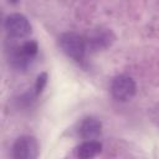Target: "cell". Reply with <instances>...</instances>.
<instances>
[{
    "label": "cell",
    "mask_w": 159,
    "mask_h": 159,
    "mask_svg": "<svg viewBox=\"0 0 159 159\" xmlns=\"http://www.w3.org/2000/svg\"><path fill=\"white\" fill-rule=\"evenodd\" d=\"M61 50L72 60L80 62L83 60L86 53L84 37L76 32H65L58 37Z\"/></svg>",
    "instance_id": "1"
},
{
    "label": "cell",
    "mask_w": 159,
    "mask_h": 159,
    "mask_svg": "<svg viewBox=\"0 0 159 159\" xmlns=\"http://www.w3.org/2000/svg\"><path fill=\"white\" fill-rule=\"evenodd\" d=\"M109 89L114 99L119 102H127L134 97L137 86L132 77L125 75H119L112 80Z\"/></svg>",
    "instance_id": "2"
},
{
    "label": "cell",
    "mask_w": 159,
    "mask_h": 159,
    "mask_svg": "<svg viewBox=\"0 0 159 159\" xmlns=\"http://www.w3.org/2000/svg\"><path fill=\"white\" fill-rule=\"evenodd\" d=\"M39 153L40 145L34 135H21L12 144V157L15 159H35Z\"/></svg>",
    "instance_id": "3"
},
{
    "label": "cell",
    "mask_w": 159,
    "mask_h": 159,
    "mask_svg": "<svg viewBox=\"0 0 159 159\" xmlns=\"http://www.w3.org/2000/svg\"><path fill=\"white\" fill-rule=\"evenodd\" d=\"M39 46L36 41H25L21 45L16 46L11 55V62L17 68H26L30 62L36 57Z\"/></svg>",
    "instance_id": "4"
},
{
    "label": "cell",
    "mask_w": 159,
    "mask_h": 159,
    "mask_svg": "<svg viewBox=\"0 0 159 159\" xmlns=\"http://www.w3.org/2000/svg\"><path fill=\"white\" fill-rule=\"evenodd\" d=\"M4 27L7 35L14 39L25 37L31 32V25L29 20L22 14H19V12L7 15L4 21Z\"/></svg>",
    "instance_id": "5"
},
{
    "label": "cell",
    "mask_w": 159,
    "mask_h": 159,
    "mask_svg": "<svg viewBox=\"0 0 159 159\" xmlns=\"http://www.w3.org/2000/svg\"><path fill=\"white\" fill-rule=\"evenodd\" d=\"M83 37L86 42V50L88 48L91 51H99L107 48L108 46H111V43L114 40L113 34L108 29H103V27L93 29L88 31L87 35Z\"/></svg>",
    "instance_id": "6"
},
{
    "label": "cell",
    "mask_w": 159,
    "mask_h": 159,
    "mask_svg": "<svg viewBox=\"0 0 159 159\" xmlns=\"http://www.w3.org/2000/svg\"><path fill=\"white\" fill-rule=\"evenodd\" d=\"M78 134L84 140H97L102 134V123L96 117H86L81 120Z\"/></svg>",
    "instance_id": "7"
},
{
    "label": "cell",
    "mask_w": 159,
    "mask_h": 159,
    "mask_svg": "<svg viewBox=\"0 0 159 159\" xmlns=\"http://www.w3.org/2000/svg\"><path fill=\"white\" fill-rule=\"evenodd\" d=\"M102 152V144L98 140H84L76 148V155L82 159H89Z\"/></svg>",
    "instance_id": "8"
},
{
    "label": "cell",
    "mask_w": 159,
    "mask_h": 159,
    "mask_svg": "<svg viewBox=\"0 0 159 159\" xmlns=\"http://www.w3.org/2000/svg\"><path fill=\"white\" fill-rule=\"evenodd\" d=\"M47 83V73L46 72H41L37 77H36V82H35V93L39 96L42 93L45 86Z\"/></svg>",
    "instance_id": "9"
},
{
    "label": "cell",
    "mask_w": 159,
    "mask_h": 159,
    "mask_svg": "<svg viewBox=\"0 0 159 159\" xmlns=\"http://www.w3.org/2000/svg\"><path fill=\"white\" fill-rule=\"evenodd\" d=\"M10 4H17L19 2V0H7Z\"/></svg>",
    "instance_id": "10"
}]
</instances>
